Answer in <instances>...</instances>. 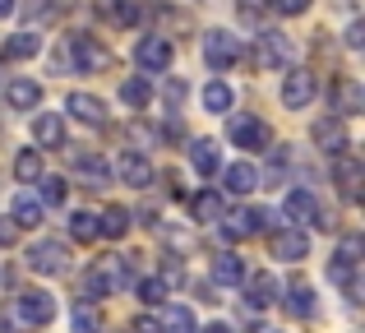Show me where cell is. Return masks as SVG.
I'll return each instance as SVG.
<instances>
[{"instance_id": "e0dca14e", "label": "cell", "mask_w": 365, "mask_h": 333, "mask_svg": "<svg viewBox=\"0 0 365 333\" xmlns=\"http://www.w3.org/2000/svg\"><path fill=\"white\" fill-rule=\"evenodd\" d=\"M333 102H338L342 116H356V111H365V88H361L356 79H347V74H342V79L333 83Z\"/></svg>"}, {"instance_id": "836d02e7", "label": "cell", "mask_w": 365, "mask_h": 333, "mask_svg": "<svg viewBox=\"0 0 365 333\" xmlns=\"http://www.w3.org/2000/svg\"><path fill=\"white\" fill-rule=\"evenodd\" d=\"M93 269H98L102 278H107V287H111V292H116L120 282H125V260H120V255H107V260H98Z\"/></svg>"}, {"instance_id": "f35d334b", "label": "cell", "mask_w": 365, "mask_h": 333, "mask_svg": "<svg viewBox=\"0 0 365 333\" xmlns=\"http://www.w3.org/2000/svg\"><path fill=\"white\" fill-rule=\"evenodd\" d=\"M273 9H277V14H305L310 0H273Z\"/></svg>"}, {"instance_id": "1f68e13d", "label": "cell", "mask_w": 365, "mask_h": 333, "mask_svg": "<svg viewBox=\"0 0 365 333\" xmlns=\"http://www.w3.org/2000/svg\"><path fill=\"white\" fill-rule=\"evenodd\" d=\"M14 176L24 180V185H28V180H37V176H42V153H37V148H24V153L14 158Z\"/></svg>"}, {"instance_id": "30bf717a", "label": "cell", "mask_w": 365, "mask_h": 333, "mask_svg": "<svg viewBox=\"0 0 365 333\" xmlns=\"http://www.w3.org/2000/svg\"><path fill=\"white\" fill-rule=\"evenodd\" d=\"M268 222H273L268 208H241V213H232V222H227V236H232V241H245V236H255V232H268Z\"/></svg>"}, {"instance_id": "b9f144b4", "label": "cell", "mask_w": 365, "mask_h": 333, "mask_svg": "<svg viewBox=\"0 0 365 333\" xmlns=\"http://www.w3.org/2000/svg\"><path fill=\"white\" fill-rule=\"evenodd\" d=\"M347 46H351V51H361V46H365V24H351L347 28Z\"/></svg>"}, {"instance_id": "74e56055", "label": "cell", "mask_w": 365, "mask_h": 333, "mask_svg": "<svg viewBox=\"0 0 365 333\" xmlns=\"http://www.w3.org/2000/svg\"><path fill=\"white\" fill-rule=\"evenodd\" d=\"M42 199L46 204H65V180L61 176H42Z\"/></svg>"}, {"instance_id": "44dd1931", "label": "cell", "mask_w": 365, "mask_h": 333, "mask_svg": "<svg viewBox=\"0 0 365 333\" xmlns=\"http://www.w3.org/2000/svg\"><path fill=\"white\" fill-rule=\"evenodd\" d=\"M74 171H79V180L88 190H102V185H107V176H111V167L102 163V158H93V153H79V158H74Z\"/></svg>"}, {"instance_id": "7402d4cb", "label": "cell", "mask_w": 365, "mask_h": 333, "mask_svg": "<svg viewBox=\"0 0 365 333\" xmlns=\"http://www.w3.org/2000/svg\"><path fill=\"white\" fill-rule=\"evenodd\" d=\"M37 51H42V37H37V33H14L5 46H0L5 61H33Z\"/></svg>"}, {"instance_id": "4dcf8cb0", "label": "cell", "mask_w": 365, "mask_h": 333, "mask_svg": "<svg viewBox=\"0 0 365 333\" xmlns=\"http://www.w3.org/2000/svg\"><path fill=\"white\" fill-rule=\"evenodd\" d=\"M232 83H222V79H213V83H208V88H204V107L208 111H213V116H217V111H232Z\"/></svg>"}, {"instance_id": "bcb514c9", "label": "cell", "mask_w": 365, "mask_h": 333, "mask_svg": "<svg viewBox=\"0 0 365 333\" xmlns=\"http://www.w3.org/2000/svg\"><path fill=\"white\" fill-rule=\"evenodd\" d=\"M204 333H232V329H227V324H208Z\"/></svg>"}, {"instance_id": "ee69618b", "label": "cell", "mask_w": 365, "mask_h": 333, "mask_svg": "<svg viewBox=\"0 0 365 333\" xmlns=\"http://www.w3.org/2000/svg\"><path fill=\"white\" fill-rule=\"evenodd\" d=\"M134 333H162V329L153 324V319H139V324H134Z\"/></svg>"}, {"instance_id": "603a6c76", "label": "cell", "mask_w": 365, "mask_h": 333, "mask_svg": "<svg viewBox=\"0 0 365 333\" xmlns=\"http://www.w3.org/2000/svg\"><path fill=\"white\" fill-rule=\"evenodd\" d=\"M190 213H195V222H217V217H222V195H217V190H199V195L190 199Z\"/></svg>"}, {"instance_id": "484cf974", "label": "cell", "mask_w": 365, "mask_h": 333, "mask_svg": "<svg viewBox=\"0 0 365 333\" xmlns=\"http://www.w3.org/2000/svg\"><path fill=\"white\" fill-rule=\"evenodd\" d=\"M222 180H227V190H232V195H250V190L259 185V171H255V163H232Z\"/></svg>"}, {"instance_id": "9a60e30c", "label": "cell", "mask_w": 365, "mask_h": 333, "mask_svg": "<svg viewBox=\"0 0 365 333\" xmlns=\"http://www.w3.org/2000/svg\"><path fill=\"white\" fill-rule=\"evenodd\" d=\"M310 135H314V144H319L324 153H333V158L347 153V144H351V139H347V125H342V121H314Z\"/></svg>"}, {"instance_id": "ba28073f", "label": "cell", "mask_w": 365, "mask_h": 333, "mask_svg": "<svg viewBox=\"0 0 365 333\" xmlns=\"http://www.w3.org/2000/svg\"><path fill=\"white\" fill-rule=\"evenodd\" d=\"M33 144L37 148H65V116L61 111H37L33 116Z\"/></svg>"}, {"instance_id": "5b68a950", "label": "cell", "mask_w": 365, "mask_h": 333, "mask_svg": "<svg viewBox=\"0 0 365 333\" xmlns=\"http://www.w3.org/2000/svg\"><path fill=\"white\" fill-rule=\"evenodd\" d=\"M19 319H24V324H51L56 319V301H51V292H42V287H33V292H24V297H19Z\"/></svg>"}, {"instance_id": "7bdbcfd3", "label": "cell", "mask_w": 365, "mask_h": 333, "mask_svg": "<svg viewBox=\"0 0 365 333\" xmlns=\"http://www.w3.org/2000/svg\"><path fill=\"white\" fill-rule=\"evenodd\" d=\"M167 102L180 107V102H185V83H167Z\"/></svg>"}, {"instance_id": "4fadbf2b", "label": "cell", "mask_w": 365, "mask_h": 333, "mask_svg": "<svg viewBox=\"0 0 365 333\" xmlns=\"http://www.w3.org/2000/svg\"><path fill=\"white\" fill-rule=\"evenodd\" d=\"M310 255V236L301 227H287V232H273V260H305Z\"/></svg>"}, {"instance_id": "9c48e42d", "label": "cell", "mask_w": 365, "mask_h": 333, "mask_svg": "<svg viewBox=\"0 0 365 333\" xmlns=\"http://www.w3.org/2000/svg\"><path fill=\"white\" fill-rule=\"evenodd\" d=\"M268 139H273V135H268L264 121H255V116H236L232 121V144L236 148H255V153H259V148H268Z\"/></svg>"}, {"instance_id": "e575fe53", "label": "cell", "mask_w": 365, "mask_h": 333, "mask_svg": "<svg viewBox=\"0 0 365 333\" xmlns=\"http://www.w3.org/2000/svg\"><path fill=\"white\" fill-rule=\"evenodd\" d=\"M70 236L74 241H93L98 236V213H70Z\"/></svg>"}, {"instance_id": "5bb4252c", "label": "cell", "mask_w": 365, "mask_h": 333, "mask_svg": "<svg viewBox=\"0 0 365 333\" xmlns=\"http://www.w3.org/2000/svg\"><path fill=\"white\" fill-rule=\"evenodd\" d=\"M116 171H120V180H125V185H134V190H143V185L153 180L148 158H143V153H134V148H125V153L116 158Z\"/></svg>"}, {"instance_id": "60d3db41", "label": "cell", "mask_w": 365, "mask_h": 333, "mask_svg": "<svg viewBox=\"0 0 365 333\" xmlns=\"http://www.w3.org/2000/svg\"><path fill=\"white\" fill-rule=\"evenodd\" d=\"M19 324H24V319H19V310H9V306L0 310V333H14Z\"/></svg>"}, {"instance_id": "7c38bea8", "label": "cell", "mask_w": 365, "mask_h": 333, "mask_svg": "<svg viewBox=\"0 0 365 333\" xmlns=\"http://www.w3.org/2000/svg\"><path fill=\"white\" fill-rule=\"evenodd\" d=\"M282 213H287V222H296V227H305V222L319 227V199H314L310 190H292L287 204H282Z\"/></svg>"}, {"instance_id": "277c9868", "label": "cell", "mask_w": 365, "mask_h": 333, "mask_svg": "<svg viewBox=\"0 0 365 333\" xmlns=\"http://www.w3.org/2000/svg\"><path fill=\"white\" fill-rule=\"evenodd\" d=\"M171 56H176V46H171L167 37H143V42L134 46V61H139L143 74H162L171 65Z\"/></svg>"}, {"instance_id": "ab89813d", "label": "cell", "mask_w": 365, "mask_h": 333, "mask_svg": "<svg viewBox=\"0 0 365 333\" xmlns=\"http://www.w3.org/2000/svg\"><path fill=\"white\" fill-rule=\"evenodd\" d=\"M14 236H19V222L14 217H0V245H14Z\"/></svg>"}, {"instance_id": "f1b7e54d", "label": "cell", "mask_w": 365, "mask_h": 333, "mask_svg": "<svg viewBox=\"0 0 365 333\" xmlns=\"http://www.w3.org/2000/svg\"><path fill=\"white\" fill-rule=\"evenodd\" d=\"M190 163H195V171H199V176H217V144L199 139V144L190 148Z\"/></svg>"}, {"instance_id": "f6af8a7d", "label": "cell", "mask_w": 365, "mask_h": 333, "mask_svg": "<svg viewBox=\"0 0 365 333\" xmlns=\"http://www.w3.org/2000/svg\"><path fill=\"white\" fill-rule=\"evenodd\" d=\"M14 14V0H0V19H9Z\"/></svg>"}, {"instance_id": "8fae6325", "label": "cell", "mask_w": 365, "mask_h": 333, "mask_svg": "<svg viewBox=\"0 0 365 333\" xmlns=\"http://www.w3.org/2000/svg\"><path fill=\"white\" fill-rule=\"evenodd\" d=\"M65 111H70L74 121H83V125H107V102L93 98V93H70Z\"/></svg>"}, {"instance_id": "2e32d148", "label": "cell", "mask_w": 365, "mask_h": 333, "mask_svg": "<svg viewBox=\"0 0 365 333\" xmlns=\"http://www.w3.org/2000/svg\"><path fill=\"white\" fill-rule=\"evenodd\" d=\"M98 14L116 28H134L143 9H139V0H98Z\"/></svg>"}, {"instance_id": "ffe728a7", "label": "cell", "mask_w": 365, "mask_h": 333, "mask_svg": "<svg viewBox=\"0 0 365 333\" xmlns=\"http://www.w3.org/2000/svg\"><path fill=\"white\" fill-rule=\"evenodd\" d=\"M333 176H338L342 199H361V163H356V158L338 153V167H333Z\"/></svg>"}, {"instance_id": "8d00e7d4", "label": "cell", "mask_w": 365, "mask_h": 333, "mask_svg": "<svg viewBox=\"0 0 365 333\" xmlns=\"http://www.w3.org/2000/svg\"><path fill=\"white\" fill-rule=\"evenodd\" d=\"M134 292H139V301H143V306H158L167 287H162V278H139V282H134Z\"/></svg>"}, {"instance_id": "d6a6232c", "label": "cell", "mask_w": 365, "mask_h": 333, "mask_svg": "<svg viewBox=\"0 0 365 333\" xmlns=\"http://www.w3.org/2000/svg\"><path fill=\"white\" fill-rule=\"evenodd\" d=\"M98 232H107V236H125V232H130V213H125L120 204H111L107 213L98 217Z\"/></svg>"}, {"instance_id": "d4e9b609", "label": "cell", "mask_w": 365, "mask_h": 333, "mask_svg": "<svg viewBox=\"0 0 365 333\" xmlns=\"http://www.w3.org/2000/svg\"><path fill=\"white\" fill-rule=\"evenodd\" d=\"M162 333H199V324H195V310L190 306H167L162 310V324H158Z\"/></svg>"}, {"instance_id": "3957f363", "label": "cell", "mask_w": 365, "mask_h": 333, "mask_svg": "<svg viewBox=\"0 0 365 333\" xmlns=\"http://www.w3.org/2000/svg\"><path fill=\"white\" fill-rule=\"evenodd\" d=\"M255 65H264V70H287V65H292V37L259 33L255 37Z\"/></svg>"}, {"instance_id": "8992f818", "label": "cell", "mask_w": 365, "mask_h": 333, "mask_svg": "<svg viewBox=\"0 0 365 333\" xmlns=\"http://www.w3.org/2000/svg\"><path fill=\"white\" fill-rule=\"evenodd\" d=\"M65 260H70V250H65L61 241H33V250H28V269L33 273H65Z\"/></svg>"}, {"instance_id": "4316f807", "label": "cell", "mask_w": 365, "mask_h": 333, "mask_svg": "<svg viewBox=\"0 0 365 333\" xmlns=\"http://www.w3.org/2000/svg\"><path fill=\"white\" fill-rule=\"evenodd\" d=\"M14 222L19 227H37L42 222V199H33L28 190H19L14 195Z\"/></svg>"}, {"instance_id": "ac0fdd59", "label": "cell", "mask_w": 365, "mask_h": 333, "mask_svg": "<svg viewBox=\"0 0 365 333\" xmlns=\"http://www.w3.org/2000/svg\"><path fill=\"white\" fill-rule=\"evenodd\" d=\"M213 282H217V287H241V282H245L241 255H232V250L217 255V260H213Z\"/></svg>"}, {"instance_id": "cb8c5ba5", "label": "cell", "mask_w": 365, "mask_h": 333, "mask_svg": "<svg viewBox=\"0 0 365 333\" xmlns=\"http://www.w3.org/2000/svg\"><path fill=\"white\" fill-rule=\"evenodd\" d=\"M245 292H250V306H273L277 301V278L273 273H255V278H245Z\"/></svg>"}, {"instance_id": "f546056e", "label": "cell", "mask_w": 365, "mask_h": 333, "mask_svg": "<svg viewBox=\"0 0 365 333\" xmlns=\"http://www.w3.org/2000/svg\"><path fill=\"white\" fill-rule=\"evenodd\" d=\"M120 98H125V107L143 111V107L153 102V88H148V79H125V83H120Z\"/></svg>"}, {"instance_id": "d590c367", "label": "cell", "mask_w": 365, "mask_h": 333, "mask_svg": "<svg viewBox=\"0 0 365 333\" xmlns=\"http://www.w3.org/2000/svg\"><path fill=\"white\" fill-rule=\"evenodd\" d=\"M70 324H74V333H102V319H98V310H93V306H74Z\"/></svg>"}, {"instance_id": "7a4b0ae2", "label": "cell", "mask_w": 365, "mask_h": 333, "mask_svg": "<svg viewBox=\"0 0 365 333\" xmlns=\"http://www.w3.org/2000/svg\"><path fill=\"white\" fill-rule=\"evenodd\" d=\"M70 61L79 65L83 74H98V70H107V46L98 42V37H88V33H70Z\"/></svg>"}, {"instance_id": "d6986e66", "label": "cell", "mask_w": 365, "mask_h": 333, "mask_svg": "<svg viewBox=\"0 0 365 333\" xmlns=\"http://www.w3.org/2000/svg\"><path fill=\"white\" fill-rule=\"evenodd\" d=\"M5 102H9L14 111H33L37 102H42V83H33V79H9Z\"/></svg>"}, {"instance_id": "83f0119b", "label": "cell", "mask_w": 365, "mask_h": 333, "mask_svg": "<svg viewBox=\"0 0 365 333\" xmlns=\"http://www.w3.org/2000/svg\"><path fill=\"white\" fill-rule=\"evenodd\" d=\"M287 310L301 315V319L314 315V287H310V282H292V292H287Z\"/></svg>"}, {"instance_id": "6da1fadb", "label": "cell", "mask_w": 365, "mask_h": 333, "mask_svg": "<svg viewBox=\"0 0 365 333\" xmlns=\"http://www.w3.org/2000/svg\"><path fill=\"white\" fill-rule=\"evenodd\" d=\"M204 61L213 65L217 74H222V70H232V65L241 61V37H236V33H227V28H213V33L204 37Z\"/></svg>"}, {"instance_id": "52a82bcc", "label": "cell", "mask_w": 365, "mask_h": 333, "mask_svg": "<svg viewBox=\"0 0 365 333\" xmlns=\"http://www.w3.org/2000/svg\"><path fill=\"white\" fill-rule=\"evenodd\" d=\"M314 93H319V83H314V74H310V70H292V74H287V83H282V102H287L292 111L310 107Z\"/></svg>"}]
</instances>
